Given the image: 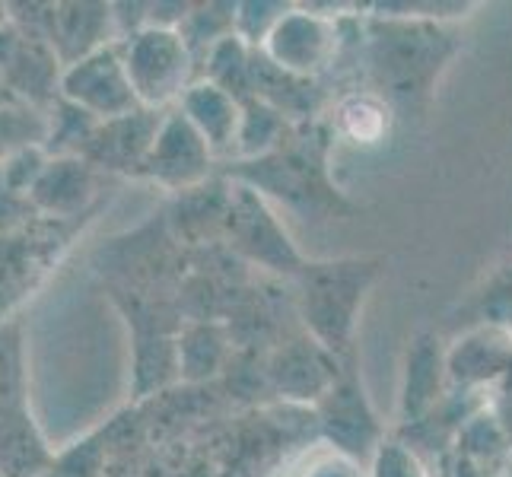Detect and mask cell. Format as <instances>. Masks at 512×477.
I'll use <instances>...</instances> for the list:
<instances>
[{"instance_id": "obj_13", "label": "cell", "mask_w": 512, "mask_h": 477, "mask_svg": "<svg viewBox=\"0 0 512 477\" xmlns=\"http://www.w3.org/2000/svg\"><path fill=\"white\" fill-rule=\"evenodd\" d=\"M32 201L39 204L48 214L70 217L86 204V198L93 194V175L86 159L61 156L55 163H45L42 175L29 188Z\"/></svg>"}, {"instance_id": "obj_10", "label": "cell", "mask_w": 512, "mask_h": 477, "mask_svg": "<svg viewBox=\"0 0 512 477\" xmlns=\"http://www.w3.org/2000/svg\"><path fill=\"white\" fill-rule=\"evenodd\" d=\"M449 382L478 392L484 385H493L497 379L512 376V334L484 325L458 338L452 350H446Z\"/></svg>"}, {"instance_id": "obj_24", "label": "cell", "mask_w": 512, "mask_h": 477, "mask_svg": "<svg viewBox=\"0 0 512 477\" xmlns=\"http://www.w3.org/2000/svg\"><path fill=\"white\" fill-rule=\"evenodd\" d=\"M303 477H366V471L360 462H353V458L328 452L322 458H315V462L303 471Z\"/></svg>"}, {"instance_id": "obj_4", "label": "cell", "mask_w": 512, "mask_h": 477, "mask_svg": "<svg viewBox=\"0 0 512 477\" xmlns=\"http://www.w3.org/2000/svg\"><path fill=\"white\" fill-rule=\"evenodd\" d=\"M226 226L233 242L239 245V252L264 264V268L280 274H299L306 268V261L290 242L287 229L280 226L277 214L252 185H239L229 194Z\"/></svg>"}, {"instance_id": "obj_14", "label": "cell", "mask_w": 512, "mask_h": 477, "mask_svg": "<svg viewBox=\"0 0 512 477\" xmlns=\"http://www.w3.org/2000/svg\"><path fill=\"white\" fill-rule=\"evenodd\" d=\"M112 10L115 7H105V4H70V7H61V13H55V39L61 42L67 67L105 48L102 42L115 23Z\"/></svg>"}, {"instance_id": "obj_7", "label": "cell", "mask_w": 512, "mask_h": 477, "mask_svg": "<svg viewBox=\"0 0 512 477\" xmlns=\"http://www.w3.org/2000/svg\"><path fill=\"white\" fill-rule=\"evenodd\" d=\"M210 163H214V150L198 134V128L182 112L163 115L160 134L153 140V150L144 163V172L166 188H194L207 179Z\"/></svg>"}, {"instance_id": "obj_18", "label": "cell", "mask_w": 512, "mask_h": 477, "mask_svg": "<svg viewBox=\"0 0 512 477\" xmlns=\"http://www.w3.org/2000/svg\"><path fill=\"white\" fill-rule=\"evenodd\" d=\"M388 109L376 96H350L338 109V128L353 144L373 147L388 134Z\"/></svg>"}, {"instance_id": "obj_11", "label": "cell", "mask_w": 512, "mask_h": 477, "mask_svg": "<svg viewBox=\"0 0 512 477\" xmlns=\"http://www.w3.org/2000/svg\"><path fill=\"white\" fill-rule=\"evenodd\" d=\"M163 115L150 109H137L125 118L102 121L86 140V159L102 163L109 169H144L147 156L153 150V140L160 134Z\"/></svg>"}, {"instance_id": "obj_17", "label": "cell", "mask_w": 512, "mask_h": 477, "mask_svg": "<svg viewBox=\"0 0 512 477\" xmlns=\"http://www.w3.org/2000/svg\"><path fill=\"white\" fill-rule=\"evenodd\" d=\"M48 455L29 423L0 417V477H35L42 474Z\"/></svg>"}, {"instance_id": "obj_15", "label": "cell", "mask_w": 512, "mask_h": 477, "mask_svg": "<svg viewBox=\"0 0 512 477\" xmlns=\"http://www.w3.org/2000/svg\"><path fill=\"white\" fill-rule=\"evenodd\" d=\"M252 58H255V48L245 45L236 32L226 35L223 42H217L207 51L204 80L220 86V90H226L239 102H249V99H255V93H252Z\"/></svg>"}, {"instance_id": "obj_21", "label": "cell", "mask_w": 512, "mask_h": 477, "mask_svg": "<svg viewBox=\"0 0 512 477\" xmlns=\"http://www.w3.org/2000/svg\"><path fill=\"white\" fill-rule=\"evenodd\" d=\"M366 477H430V471H427V465H423V458L408 443L382 439L376 455L369 458Z\"/></svg>"}, {"instance_id": "obj_22", "label": "cell", "mask_w": 512, "mask_h": 477, "mask_svg": "<svg viewBox=\"0 0 512 477\" xmlns=\"http://www.w3.org/2000/svg\"><path fill=\"white\" fill-rule=\"evenodd\" d=\"M20 392V357H16V338L0 331V411H7Z\"/></svg>"}, {"instance_id": "obj_25", "label": "cell", "mask_w": 512, "mask_h": 477, "mask_svg": "<svg viewBox=\"0 0 512 477\" xmlns=\"http://www.w3.org/2000/svg\"><path fill=\"white\" fill-rule=\"evenodd\" d=\"M29 140L26 118L16 112H0V156H13Z\"/></svg>"}, {"instance_id": "obj_9", "label": "cell", "mask_w": 512, "mask_h": 477, "mask_svg": "<svg viewBox=\"0 0 512 477\" xmlns=\"http://www.w3.org/2000/svg\"><path fill=\"white\" fill-rule=\"evenodd\" d=\"M268 376L284 398L319 404L338 385V357L315 338L293 341L271 357Z\"/></svg>"}, {"instance_id": "obj_19", "label": "cell", "mask_w": 512, "mask_h": 477, "mask_svg": "<svg viewBox=\"0 0 512 477\" xmlns=\"http://www.w3.org/2000/svg\"><path fill=\"white\" fill-rule=\"evenodd\" d=\"M223 360V338L214 328H194L179 344V369L188 379H204L217 373Z\"/></svg>"}, {"instance_id": "obj_3", "label": "cell", "mask_w": 512, "mask_h": 477, "mask_svg": "<svg viewBox=\"0 0 512 477\" xmlns=\"http://www.w3.org/2000/svg\"><path fill=\"white\" fill-rule=\"evenodd\" d=\"M61 90L70 105H77L80 112L99 121H115L140 109L125 67V55L112 45L70 64L61 77Z\"/></svg>"}, {"instance_id": "obj_20", "label": "cell", "mask_w": 512, "mask_h": 477, "mask_svg": "<svg viewBox=\"0 0 512 477\" xmlns=\"http://www.w3.org/2000/svg\"><path fill=\"white\" fill-rule=\"evenodd\" d=\"M290 13V4H258V0H249V4H236V35L239 39L261 51V45L268 42V35L277 29V23Z\"/></svg>"}, {"instance_id": "obj_12", "label": "cell", "mask_w": 512, "mask_h": 477, "mask_svg": "<svg viewBox=\"0 0 512 477\" xmlns=\"http://www.w3.org/2000/svg\"><path fill=\"white\" fill-rule=\"evenodd\" d=\"M179 112L191 121L198 134L207 140V147L217 153H229L239 140L242 125V102L233 99L220 86L198 80L191 83V90L182 96Z\"/></svg>"}, {"instance_id": "obj_6", "label": "cell", "mask_w": 512, "mask_h": 477, "mask_svg": "<svg viewBox=\"0 0 512 477\" xmlns=\"http://www.w3.org/2000/svg\"><path fill=\"white\" fill-rule=\"evenodd\" d=\"M319 423L331 452L347 455L360 465L382 446V427L357 379H338V385L319 401Z\"/></svg>"}, {"instance_id": "obj_8", "label": "cell", "mask_w": 512, "mask_h": 477, "mask_svg": "<svg viewBox=\"0 0 512 477\" xmlns=\"http://www.w3.org/2000/svg\"><path fill=\"white\" fill-rule=\"evenodd\" d=\"M446 382H449V366H446L443 344H439L436 334L420 331L408 347L404 373H401L398 417L404 427H417V423H423L436 411V404L443 401Z\"/></svg>"}, {"instance_id": "obj_23", "label": "cell", "mask_w": 512, "mask_h": 477, "mask_svg": "<svg viewBox=\"0 0 512 477\" xmlns=\"http://www.w3.org/2000/svg\"><path fill=\"white\" fill-rule=\"evenodd\" d=\"M484 312L493 328L512 334V274H506L500 284L493 287V293L484 299Z\"/></svg>"}, {"instance_id": "obj_5", "label": "cell", "mask_w": 512, "mask_h": 477, "mask_svg": "<svg viewBox=\"0 0 512 477\" xmlns=\"http://www.w3.org/2000/svg\"><path fill=\"white\" fill-rule=\"evenodd\" d=\"M338 51V26L331 13H315L312 7H290L277 29L261 45V55L274 67L293 77H312L331 64Z\"/></svg>"}, {"instance_id": "obj_1", "label": "cell", "mask_w": 512, "mask_h": 477, "mask_svg": "<svg viewBox=\"0 0 512 477\" xmlns=\"http://www.w3.org/2000/svg\"><path fill=\"white\" fill-rule=\"evenodd\" d=\"M299 277V309L312 338L331 353H344L353 338L357 312L376 280V261L344 258L306 264Z\"/></svg>"}, {"instance_id": "obj_2", "label": "cell", "mask_w": 512, "mask_h": 477, "mask_svg": "<svg viewBox=\"0 0 512 477\" xmlns=\"http://www.w3.org/2000/svg\"><path fill=\"white\" fill-rule=\"evenodd\" d=\"M125 67L140 109L160 112L191 90L194 55L179 29H137L125 45Z\"/></svg>"}, {"instance_id": "obj_16", "label": "cell", "mask_w": 512, "mask_h": 477, "mask_svg": "<svg viewBox=\"0 0 512 477\" xmlns=\"http://www.w3.org/2000/svg\"><path fill=\"white\" fill-rule=\"evenodd\" d=\"M287 134V115L277 112L274 105L261 102V99H249L242 102V125H239V140L236 150L245 159H268L271 150H277V144Z\"/></svg>"}]
</instances>
